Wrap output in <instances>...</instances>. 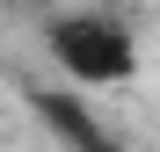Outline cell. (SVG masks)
<instances>
[{"label": "cell", "mask_w": 160, "mask_h": 152, "mask_svg": "<svg viewBox=\"0 0 160 152\" xmlns=\"http://www.w3.org/2000/svg\"><path fill=\"white\" fill-rule=\"evenodd\" d=\"M44 51L58 58L73 87H124L138 72V36L117 15H51L44 22Z\"/></svg>", "instance_id": "6da1fadb"}]
</instances>
